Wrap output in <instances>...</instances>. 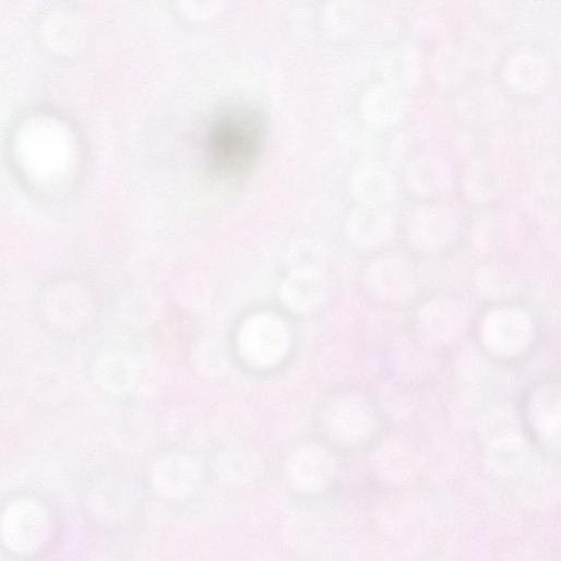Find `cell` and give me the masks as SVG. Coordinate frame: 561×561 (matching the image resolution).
<instances>
[{
    "label": "cell",
    "instance_id": "8",
    "mask_svg": "<svg viewBox=\"0 0 561 561\" xmlns=\"http://www.w3.org/2000/svg\"><path fill=\"white\" fill-rule=\"evenodd\" d=\"M393 192V177L381 166L366 165L355 174L354 193L365 205L377 206L385 203Z\"/></svg>",
    "mask_w": 561,
    "mask_h": 561
},
{
    "label": "cell",
    "instance_id": "6",
    "mask_svg": "<svg viewBox=\"0 0 561 561\" xmlns=\"http://www.w3.org/2000/svg\"><path fill=\"white\" fill-rule=\"evenodd\" d=\"M457 231L454 213L445 206L420 210L410 223L413 240L423 248H440L451 241Z\"/></svg>",
    "mask_w": 561,
    "mask_h": 561
},
{
    "label": "cell",
    "instance_id": "5",
    "mask_svg": "<svg viewBox=\"0 0 561 561\" xmlns=\"http://www.w3.org/2000/svg\"><path fill=\"white\" fill-rule=\"evenodd\" d=\"M326 296V280L318 266L297 267L280 287V300L291 310L309 313L319 308Z\"/></svg>",
    "mask_w": 561,
    "mask_h": 561
},
{
    "label": "cell",
    "instance_id": "7",
    "mask_svg": "<svg viewBox=\"0 0 561 561\" xmlns=\"http://www.w3.org/2000/svg\"><path fill=\"white\" fill-rule=\"evenodd\" d=\"M329 426L341 440L355 442L370 434L374 428V419L362 403L344 399L330 410Z\"/></svg>",
    "mask_w": 561,
    "mask_h": 561
},
{
    "label": "cell",
    "instance_id": "9",
    "mask_svg": "<svg viewBox=\"0 0 561 561\" xmlns=\"http://www.w3.org/2000/svg\"><path fill=\"white\" fill-rule=\"evenodd\" d=\"M391 218L375 206L355 211L348 220L351 238L362 246H375L384 241L391 232Z\"/></svg>",
    "mask_w": 561,
    "mask_h": 561
},
{
    "label": "cell",
    "instance_id": "10",
    "mask_svg": "<svg viewBox=\"0 0 561 561\" xmlns=\"http://www.w3.org/2000/svg\"><path fill=\"white\" fill-rule=\"evenodd\" d=\"M370 286L382 298H401L411 286L408 268L396 259L380 261L371 268Z\"/></svg>",
    "mask_w": 561,
    "mask_h": 561
},
{
    "label": "cell",
    "instance_id": "1",
    "mask_svg": "<svg viewBox=\"0 0 561 561\" xmlns=\"http://www.w3.org/2000/svg\"><path fill=\"white\" fill-rule=\"evenodd\" d=\"M485 347L498 358L513 359L524 354L534 338L530 318L517 309H501L489 313L482 322Z\"/></svg>",
    "mask_w": 561,
    "mask_h": 561
},
{
    "label": "cell",
    "instance_id": "12",
    "mask_svg": "<svg viewBox=\"0 0 561 561\" xmlns=\"http://www.w3.org/2000/svg\"><path fill=\"white\" fill-rule=\"evenodd\" d=\"M490 466L500 474H514L526 462L527 446L521 432L487 441Z\"/></svg>",
    "mask_w": 561,
    "mask_h": 561
},
{
    "label": "cell",
    "instance_id": "13",
    "mask_svg": "<svg viewBox=\"0 0 561 561\" xmlns=\"http://www.w3.org/2000/svg\"><path fill=\"white\" fill-rule=\"evenodd\" d=\"M411 187L422 194H434L446 189L450 178L445 166L433 158H421L408 170Z\"/></svg>",
    "mask_w": 561,
    "mask_h": 561
},
{
    "label": "cell",
    "instance_id": "2",
    "mask_svg": "<svg viewBox=\"0 0 561 561\" xmlns=\"http://www.w3.org/2000/svg\"><path fill=\"white\" fill-rule=\"evenodd\" d=\"M290 345L291 335L287 324L273 314L253 317L242 332L243 353L256 367L278 365L287 357Z\"/></svg>",
    "mask_w": 561,
    "mask_h": 561
},
{
    "label": "cell",
    "instance_id": "3",
    "mask_svg": "<svg viewBox=\"0 0 561 561\" xmlns=\"http://www.w3.org/2000/svg\"><path fill=\"white\" fill-rule=\"evenodd\" d=\"M526 415L537 439L548 447L561 450V385L548 383L534 390Z\"/></svg>",
    "mask_w": 561,
    "mask_h": 561
},
{
    "label": "cell",
    "instance_id": "11",
    "mask_svg": "<svg viewBox=\"0 0 561 561\" xmlns=\"http://www.w3.org/2000/svg\"><path fill=\"white\" fill-rule=\"evenodd\" d=\"M467 311L458 302L442 300L429 305L423 311L428 331L442 338H453L465 327Z\"/></svg>",
    "mask_w": 561,
    "mask_h": 561
},
{
    "label": "cell",
    "instance_id": "14",
    "mask_svg": "<svg viewBox=\"0 0 561 561\" xmlns=\"http://www.w3.org/2000/svg\"><path fill=\"white\" fill-rule=\"evenodd\" d=\"M476 285L481 296L501 300L515 296L518 289L516 276L501 266H486L476 275Z\"/></svg>",
    "mask_w": 561,
    "mask_h": 561
},
{
    "label": "cell",
    "instance_id": "4",
    "mask_svg": "<svg viewBox=\"0 0 561 561\" xmlns=\"http://www.w3.org/2000/svg\"><path fill=\"white\" fill-rule=\"evenodd\" d=\"M335 473L333 456L320 446L299 449L288 463L290 481L306 492H318L327 488Z\"/></svg>",
    "mask_w": 561,
    "mask_h": 561
}]
</instances>
